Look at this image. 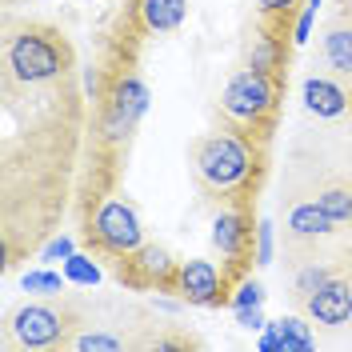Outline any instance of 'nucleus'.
Returning a JSON list of instances; mask_svg holds the SVG:
<instances>
[{"label": "nucleus", "instance_id": "nucleus-1", "mask_svg": "<svg viewBox=\"0 0 352 352\" xmlns=\"http://www.w3.org/2000/svg\"><path fill=\"white\" fill-rule=\"evenodd\" d=\"M264 144L256 136H248L241 129L208 132L192 144V173L204 197L232 204H248V197L256 192V176H261Z\"/></svg>", "mask_w": 352, "mask_h": 352}, {"label": "nucleus", "instance_id": "nucleus-2", "mask_svg": "<svg viewBox=\"0 0 352 352\" xmlns=\"http://www.w3.org/2000/svg\"><path fill=\"white\" fill-rule=\"evenodd\" d=\"M276 100H280V80H276V72H261V68H244L241 76H232L220 92L224 116L241 132L256 136L261 144H268V136H272Z\"/></svg>", "mask_w": 352, "mask_h": 352}, {"label": "nucleus", "instance_id": "nucleus-3", "mask_svg": "<svg viewBox=\"0 0 352 352\" xmlns=\"http://www.w3.org/2000/svg\"><path fill=\"white\" fill-rule=\"evenodd\" d=\"M80 329L72 305H56V300H44V305H24L8 316L4 324V344L8 349H68L72 332Z\"/></svg>", "mask_w": 352, "mask_h": 352}, {"label": "nucleus", "instance_id": "nucleus-4", "mask_svg": "<svg viewBox=\"0 0 352 352\" xmlns=\"http://www.w3.org/2000/svg\"><path fill=\"white\" fill-rule=\"evenodd\" d=\"M85 241L88 248H96V256L104 261H120L136 252L144 244V228H140V217L132 212L129 200H100L92 208V217L85 220Z\"/></svg>", "mask_w": 352, "mask_h": 352}, {"label": "nucleus", "instance_id": "nucleus-5", "mask_svg": "<svg viewBox=\"0 0 352 352\" xmlns=\"http://www.w3.org/2000/svg\"><path fill=\"white\" fill-rule=\"evenodd\" d=\"M256 220L248 212V204H232V208H224L212 224V244H217L220 252L228 256V272H224V285H232L236 276H241L248 261H252V236H256Z\"/></svg>", "mask_w": 352, "mask_h": 352}, {"label": "nucleus", "instance_id": "nucleus-6", "mask_svg": "<svg viewBox=\"0 0 352 352\" xmlns=\"http://www.w3.org/2000/svg\"><path fill=\"white\" fill-rule=\"evenodd\" d=\"M112 272L120 276V285L129 288H164V292H176V268L173 256L160 248V244H140L136 252L112 261Z\"/></svg>", "mask_w": 352, "mask_h": 352}, {"label": "nucleus", "instance_id": "nucleus-7", "mask_svg": "<svg viewBox=\"0 0 352 352\" xmlns=\"http://www.w3.org/2000/svg\"><path fill=\"white\" fill-rule=\"evenodd\" d=\"M300 308L308 312L312 329L320 332L352 329V276H329Z\"/></svg>", "mask_w": 352, "mask_h": 352}, {"label": "nucleus", "instance_id": "nucleus-8", "mask_svg": "<svg viewBox=\"0 0 352 352\" xmlns=\"http://www.w3.org/2000/svg\"><path fill=\"white\" fill-rule=\"evenodd\" d=\"M176 296L188 300V305H204V308H217V305H228L232 300L224 276L208 261L180 264V272H176Z\"/></svg>", "mask_w": 352, "mask_h": 352}, {"label": "nucleus", "instance_id": "nucleus-9", "mask_svg": "<svg viewBox=\"0 0 352 352\" xmlns=\"http://www.w3.org/2000/svg\"><path fill=\"white\" fill-rule=\"evenodd\" d=\"M305 109L320 120H344L352 116V88L340 85L329 72H308L305 76Z\"/></svg>", "mask_w": 352, "mask_h": 352}, {"label": "nucleus", "instance_id": "nucleus-10", "mask_svg": "<svg viewBox=\"0 0 352 352\" xmlns=\"http://www.w3.org/2000/svg\"><path fill=\"white\" fill-rule=\"evenodd\" d=\"M320 56H324L329 76H336L340 85L352 88V21L349 16L336 12V16L320 28Z\"/></svg>", "mask_w": 352, "mask_h": 352}, {"label": "nucleus", "instance_id": "nucleus-11", "mask_svg": "<svg viewBox=\"0 0 352 352\" xmlns=\"http://www.w3.org/2000/svg\"><path fill=\"white\" fill-rule=\"evenodd\" d=\"M264 352H308L316 349V336H312V324L296 320V316H280V320H268L261 336Z\"/></svg>", "mask_w": 352, "mask_h": 352}, {"label": "nucleus", "instance_id": "nucleus-12", "mask_svg": "<svg viewBox=\"0 0 352 352\" xmlns=\"http://www.w3.org/2000/svg\"><path fill=\"white\" fill-rule=\"evenodd\" d=\"M140 12V28L144 32H176L184 16H188V0H136Z\"/></svg>", "mask_w": 352, "mask_h": 352}, {"label": "nucleus", "instance_id": "nucleus-13", "mask_svg": "<svg viewBox=\"0 0 352 352\" xmlns=\"http://www.w3.org/2000/svg\"><path fill=\"white\" fill-rule=\"evenodd\" d=\"M312 200L329 212L332 220H340V224H352V188L349 184H340V180H329V184H320Z\"/></svg>", "mask_w": 352, "mask_h": 352}, {"label": "nucleus", "instance_id": "nucleus-14", "mask_svg": "<svg viewBox=\"0 0 352 352\" xmlns=\"http://www.w3.org/2000/svg\"><path fill=\"white\" fill-rule=\"evenodd\" d=\"M332 276V268L324 261H312V264H300V272H296V280H292V300L296 305H305L308 296L316 292V288L324 285Z\"/></svg>", "mask_w": 352, "mask_h": 352}, {"label": "nucleus", "instance_id": "nucleus-15", "mask_svg": "<svg viewBox=\"0 0 352 352\" xmlns=\"http://www.w3.org/2000/svg\"><path fill=\"white\" fill-rule=\"evenodd\" d=\"M68 349H76V352H120V349H129V340H124V336H112V332H76V336L68 340Z\"/></svg>", "mask_w": 352, "mask_h": 352}, {"label": "nucleus", "instance_id": "nucleus-16", "mask_svg": "<svg viewBox=\"0 0 352 352\" xmlns=\"http://www.w3.org/2000/svg\"><path fill=\"white\" fill-rule=\"evenodd\" d=\"M296 4H300V0H261L264 28H272V32H285V36H288V24H292Z\"/></svg>", "mask_w": 352, "mask_h": 352}, {"label": "nucleus", "instance_id": "nucleus-17", "mask_svg": "<svg viewBox=\"0 0 352 352\" xmlns=\"http://www.w3.org/2000/svg\"><path fill=\"white\" fill-rule=\"evenodd\" d=\"M21 285H24V292H36V296H60V292H65V280H60L56 272H44V268L24 272Z\"/></svg>", "mask_w": 352, "mask_h": 352}, {"label": "nucleus", "instance_id": "nucleus-18", "mask_svg": "<svg viewBox=\"0 0 352 352\" xmlns=\"http://www.w3.org/2000/svg\"><path fill=\"white\" fill-rule=\"evenodd\" d=\"M65 276L72 280V285H85V288H92L96 280H100V268L88 261V256H80V252H72L65 261Z\"/></svg>", "mask_w": 352, "mask_h": 352}, {"label": "nucleus", "instance_id": "nucleus-19", "mask_svg": "<svg viewBox=\"0 0 352 352\" xmlns=\"http://www.w3.org/2000/svg\"><path fill=\"white\" fill-rule=\"evenodd\" d=\"M228 305H232V308L264 305V288L256 285V280H244V285H241V292H236V296H232V300H228Z\"/></svg>", "mask_w": 352, "mask_h": 352}, {"label": "nucleus", "instance_id": "nucleus-20", "mask_svg": "<svg viewBox=\"0 0 352 352\" xmlns=\"http://www.w3.org/2000/svg\"><path fill=\"white\" fill-rule=\"evenodd\" d=\"M256 264H272V224L256 228Z\"/></svg>", "mask_w": 352, "mask_h": 352}, {"label": "nucleus", "instance_id": "nucleus-21", "mask_svg": "<svg viewBox=\"0 0 352 352\" xmlns=\"http://www.w3.org/2000/svg\"><path fill=\"white\" fill-rule=\"evenodd\" d=\"M72 252H76V248H72V241H68V236H56V241H48L44 244V261H68V256H72Z\"/></svg>", "mask_w": 352, "mask_h": 352}, {"label": "nucleus", "instance_id": "nucleus-22", "mask_svg": "<svg viewBox=\"0 0 352 352\" xmlns=\"http://www.w3.org/2000/svg\"><path fill=\"white\" fill-rule=\"evenodd\" d=\"M312 21H316V4H305V12L296 16V28H292V41H296V44H305V41H308V32H312Z\"/></svg>", "mask_w": 352, "mask_h": 352}, {"label": "nucleus", "instance_id": "nucleus-23", "mask_svg": "<svg viewBox=\"0 0 352 352\" xmlns=\"http://www.w3.org/2000/svg\"><path fill=\"white\" fill-rule=\"evenodd\" d=\"M236 320H241L244 329H264L268 320H264L261 305H248V308H236Z\"/></svg>", "mask_w": 352, "mask_h": 352}, {"label": "nucleus", "instance_id": "nucleus-24", "mask_svg": "<svg viewBox=\"0 0 352 352\" xmlns=\"http://www.w3.org/2000/svg\"><path fill=\"white\" fill-rule=\"evenodd\" d=\"M340 16H349L352 21V0H340Z\"/></svg>", "mask_w": 352, "mask_h": 352}, {"label": "nucleus", "instance_id": "nucleus-25", "mask_svg": "<svg viewBox=\"0 0 352 352\" xmlns=\"http://www.w3.org/2000/svg\"><path fill=\"white\" fill-rule=\"evenodd\" d=\"M8 4H16V0H8Z\"/></svg>", "mask_w": 352, "mask_h": 352}]
</instances>
